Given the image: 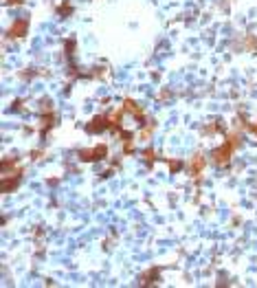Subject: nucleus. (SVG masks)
Returning a JSON list of instances; mask_svg holds the SVG:
<instances>
[{
	"mask_svg": "<svg viewBox=\"0 0 257 288\" xmlns=\"http://www.w3.org/2000/svg\"><path fill=\"white\" fill-rule=\"evenodd\" d=\"M238 145H240V137H238V135H231L220 147H218V150H213L211 161L216 163L218 167H224V165L231 161V154H233V150H235Z\"/></svg>",
	"mask_w": 257,
	"mask_h": 288,
	"instance_id": "nucleus-1",
	"label": "nucleus"
},
{
	"mask_svg": "<svg viewBox=\"0 0 257 288\" xmlns=\"http://www.w3.org/2000/svg\"><path fill=\"white\" fill-rule=\"evenodd\" d=\"M79 156H82V161H99V158H104V156H106V145H97L95 150L82 152Z\"/></svg>",
	"mask_w": 257,
	"mask_h": 288,
	"instance_id": "nucleus-2",
	"label": "nucleus"
},
{
	"mask_svg": "<svg viewBox=\"0 0 257 288\" xmlns=\"http://www.w3.org/2000/svg\"><path fill=\"white\" fill-rule=\"evenodd\" d=\"M26 26H29L26 20H15L13 26H11V31H9V35H11V38H22V35L26 33Z\"/></svg>",
	"mask_w": 257,
	"mask_h": 288,
	"instance_id": "nucleus-3",
	"label": "nucleus"
},
{
	"mask_svg": "<svg viewBox=\"0 0 257 288\" xmlns=\"http://www.w3.org/2000/svg\"><path fill=\"white\" fill-rule=\"evenodd\" d=\"M121 110H126V113H130L132 117H136V119H141V117H143V110L138 108V106L134 104V101H130V99H128V101H123V108H121Z\"/></svg>",
	"mask_w": 257,
	"mask_h": 288,
	"instance_id": "nucleus-4",
	"label": "nucleus"
},
{
	"mask_svg": "<svg viewBox=\"0 0 257 288\" xmlns=\"http://www.w3.org/2000/svg\"><path fill=\"white\" fill-rule=\"evenodd\" d=\"M205 165H207V158L198 154V156H194V161H191V172H194V174L198 176V174L202 172V167H205Z\"/></svg>",
	"mask_w": 257,
	"mask_h": 288,
	"instance_id": "nucleus-5",
	"label": "nucleus"
},
{
	"mask_svg": "<svg viewBox=\"0 0 257 288\" xmlns=\"http://www.w3.org/2000/svg\"><path fill=\"white\" fill-rule=\"evenodd\" d=\"M143 156L147 158V163H154V158H156V154H154L152 150H145V152H143Z\"/></svg>",
	"mask_w": 257,
	"mask_h": 288,
	"instance_id": "nucleus-6",
	"label": "nucleus"
},
{
	"mask_svg": "<svg viewBox=\"0 0 257 288\" xmlns=\"http://www.w3.org/2000/svg\"><path fill=\"white\" fill-rule=\"evenodd\" d=\"M169 169H171V172H176V169H180V161H169Z\"/></svg>",
	"mask_w": 257,
	"mask_h": 288,
	"instance_id": "nucleus-7",
	"label": "nucleus"
},
{
	"mask_svg": "<svg viewBox=\"0 0 257 288\" xmlns=\"http://www.w3.org/2000/svg\"><path fill=\"white\" fill-rule=\"evenodd\" d=\"M246 128H249V130H253L255 135H257V126H246Z\"/></svg>",
	"mask_w": 257,
	"mask_h": 288,
	"instance_id": "nucleus-8",
	"label": "nucleus"
},
{
	"mask_svg": "<svg viewBox=\"0 0 257 288\" xmlns=\"http://www.w3.org/2000/svg\"><path fill=\"white\" fill-rule=\"evenodd\" d=\"M13 2H20V0H13Z\"/></svg>",
	"mask_w": 257,
	"mask_h": 288,
	"instance_id": "nucleus-9",
	"label": "nucleus"
}]
</instances>
